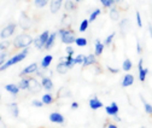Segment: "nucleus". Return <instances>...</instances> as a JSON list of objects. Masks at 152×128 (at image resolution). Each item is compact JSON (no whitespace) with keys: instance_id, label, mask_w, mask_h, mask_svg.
Returning <instances> with one entry per match:
<instances>
[{"instance_id":"41","label":"nucleus","mask_w":152,"mask_h":128,"mask_svg":"<svg viewBox=\"0 0 152 128\" xmlns=\"http://www.w3.org/2000/svg\"><path fill=\"white\" fill-rule=\"evenodd\" d=\"M85 57H86V54H82V53L76 54V56H75V63H76V65H81L82 67V64L85 62Z\"/></svg>"},{"instance_id":"34","label":"nucleus","mask_w":152,"mask_h":128,"mask_svg":"<svg viewBox=\"0 0 152 128\" xmlns=\"http://www.w3.org/2000/svg\"><path fill=\"white\" fill-rule=\"evenodd\" d=\"M50 1L51 0H34L33 4H34V6L36 9H44L47 5H50Z\"/></svg>"},{"instance_id":"28","label":"nucleus","mask_w":152,"mask_h":128,"mask_svg":"<svg viewBox=\"0 0 152 128\" xmlns=\"http://www.w3.org/2000/svg\"><path fill=\"white\" fill-rule=\"evenodd\" d=\"M140 99H141L142 105H144V111H145L148 116H152V104H151V103H148V102L144 98V96H142V94H140Z\"/></svg>"},{"instance_id":"2","label":"nucleus","mask_w":152,"mask_h":128,"mask_svg":"<svg viewBox=\"0 0 152 128\" xmlns=\"http://www.w3.org/2000/svg\"><path fill=\"white\" fill-rule=\"evenodd\" d=\"M29 52H30V47L18 51L17 53H15L13 56H11V57L7 59V62H6L5 64L0 65V71L4 72V71H6L9 68H11V67H13V65H16V64H18V63H21L22 61H24V59L28 57Z\"/></svg>"},{"instance_id":"18","label":"nucleus","mask_w":152,"mask_h":128,"mask_svg":"<svg viewBox=\"0 0 152 128\" xmlns=\"http://www.w3.org/2000/svg\"><path fill=\"white\" fill-rule=\"evenodd\" d=\"M118 28H120V33L122 36H126L127 33L130 30V21L128 18H121V21L118 23Z\"/></svg>"},{"instance_id":"43","label":"nucleus","mask_w":152,"mask_h":128,"mask_svg":"<svg viewBox=\"0 0 152 128\" xmlns=\"http://www.w3.org/2000/svg\"><path fill=\"white\" fill-rule=\"evenodd\" d=\"M31 106L40 109V108H42V106H44V103H42V100H41V99H33V100H31Z\"/></svg>"},{"instance_id":"53","label":"nucleus","mask_w":152,"mask_h":128,"mask_svg":"<svg viewBox=\"0 0 152 128\" xmlns=\"http://www.w3.org/2000/svg\"><path fill=\"white\" fill-rule=\"evenodd\" d=\"M140 128H147V127H145V126H141V127H140Z\"/></svg>"},{"instance_id":"3","label":"nucleus","mask_w":152,"mask_h":128,"mask_svg":"<svg viewBox=\"0 0 152 128\" xmlns=\"http://www.w3.org/2000/svg\"><path fill=\"white\" fill-rule=\"evenodd\" d=\"M57 33H58V38L62 41V44H64L66 46L75 44V40L77 38V36L75 35L74 29H71V27H62L57 30Z\"/></svg>"},{"instance_id":"16","label":"nucleus","mask_w":152,"mask_h":128,"mask_svg":"<svg viewBox=\"0 0 152 128\" xmlns=\"http://www.w3.org/2000/svg\"><path fill=\"white\" fill-rule=\"evenodd\" d=\"M121 12L122 10L118 6H112L111 9H109V17L111 21L115 22H120L121 21Z\"/></svg>"},{"instance_id":"10","label":"nucleus","mask_w":152,"mask_h":128,"mask_svg":"<svg viewBox=\"0 0 152 128\" xmlns=\"http://www.w3.org/2000/svg\"><path fill=\"white\" fill-rule=\"evenodd\" d=\"M105 114L110 117H115V116H118V113H120V106L116 102H111L109 105H106L105 108Z\"/></svg>"},{"instance_id":"22","label":"nucleus","mask_w":152,"mask_h":128,"mask_svg":"<svg viewBox=\"0 0 152 128\" xmlns=\"http://www.w3.org/2000/svg\"><path fill=\"white\" fill-rule=\"evenodd\" d=\"M105 47H106V46H105L104 41H102V40L97 39V40H96V42H94V54H96L97 57H100L102 54L104 53Z\"/></svg>"},{"instance_id":"52","label":"nucleus","mask_w":152,"mask_h":128,"mask_svg":"<svg viewBox=\"0 0 152 128\" xmlns=\"http://www.w3.org/2000/svg\"><path fill=\"white\" fill-rule=\"evenodd\" d=\"M75 1H76V3H77V4H79V3H81V1H83V0H75Z\"/></svg>"},{"instance_id":"25","label":"nucleus","mask_w":152,"mask_h":128,"mask_svg":"<svg viewBox=\"0 0 152 128\" xmlns=\"http://www.w3.org/2000/svg\"><path fill=\"white\" fill-rule=\"evenodd\" d=\"M57 38H58V33H57V31H52V33L50 34V38H48V40H47V42H46V45H45V50H46V51H50V50L54 46Z\"/></svg>"},{"instance_id":"45","label":"nucleus","mask_w":152,"mask_h":128,"mask_svg":"<svg viewBox=\"0 0 152 128\" xmlns=\"http://www.w3.org/2000/svg\"><path fill=\"white\" fill-rule=\"evenodd\" d=\"M106 69L109 70L110 74H113V75L120 74V72H121V69H118V68H113V67H110V65H107V67H106Z\"/></svg>"},{"instance_id":"5","label":"nucleus","mask_w":152,"mask_h":128,"mask_svg":"<svg viewBox=\"0 0 152 128\" xmlns=\"http://www.w3.org/2000/svg\"><path fill=\"white\" fill-rule=\"evenodd\" d=\"M18 28V24L16 22H9L5 27L1 28V31H0V39L1 40H9L10 38L15 35L16 30Z\"/></svg>"},{"instance_id":"20","label":"nucleus","mask_w":152,"mask_h":128,"mask_svg":"<svg viewBox=\"0 0 152 128\" xmlns=\"http://www.w3.org/2000/svg\"><path fill=\"white\" fill-rule=\"evenodd\" d=\"M69 70H70V69H69V67L66 65L64 58H61V61L57 63V65H56V72H57V74H59V75H65Z\"/></svg>"},{"instance_id":"15","label":"nucleus","mask_w":152,"mask_h":128,"mask_svg":"<svg viewBox=\"0 0 152 128\" xmlns=\"http://www.w3.org/2000/svg\"><path fill=\"white\" fill-rule=\"evenodd\" d=\"M134 82H135V76L133 75L132 72H126V75L121 80V86L123 88H128L134 85Z\"/></svg>"},{"instance_id":"19","label":"nucleus","mask_w":152,"mask_h":128,"mask_svg":"<svg viewBox=\"0 0 152 128\" xmlns=\"http://www.w3.org/2000/svg\"><path fill=\"white\" fill-rule=\"evenodd\" d=\"M98 57L96 56L94 53H89V54H86L85 57V62L82 64V68H87V67H94L96 64H98Z\"/></svg>"},{"instance_id":"46","label":"nucleus","mask_w":152,"mask_h":128,"mask_svg":"<svg viewBox=\"0 0 152 128\" xmlns=\"http://www.w3.org/2000/svg\"><path fill=\"white\" fill-rule=\"evenodd\" d=\"M135 46H137V53H138V54H141V53H142V47H141L140 40H137V44H135Z\"/></svg>"},{"instance_id":"14","label":"nucleus","mask_w":152,"mask_h":128,"mask_svg":"<svg viewBox=\"0 0 152 128\" xmlns=\"http://www.w3.org/2000/svg\"><path fill=\"white\" fill-rule=\"evenodd\" d=\"M7 111L9 114L13 117V118H18L20 117V106H18L17 102H10L7 103Z\"/></svg>"},{"instance_id":"4","label":"nucleus","mask_w":152,"mask_h":128,"mask_svg":"<svg viewBox=\"0 0 152 128\" xmlns=\"http://www.w3.org/2000/svg\"><path fill=\"white\" fill-rule=\"evenodd\" d=\"M17 24H18V27H20L23 31H28V30H30L33 28V20H31V17L27 12L22 11L20 13V17H18Z\"/></svg>"},{"instance_id":"32","label":"nucleus","mask_w":152,"mask_h":128,"mask_svg":"<svg viewBox=\"0 0 152 128\" xmlns=\"http://www.w3.org/2000/svg\"><path fill=\"white\" fill-rule=\"evenodd\" d=\"M89 24H91V22H89L88 18H85V20H82V21L80 22V26H79V31H80V33L87 31L88 28H89Z\"/></svg>"},{"instance_id":"11","label":"nucleus","mask_w":152,"mask_h":128,"mask_svg":"<svg viewBox=\"0 0 152 128\" xmlns=\"http://www.w3.org/2000/svg\"><path fill=\"white\" fill-rule=\"evenodd\" d=\"M88 106H89V109H92L93 111H97V110H99V109H102V108H105L104 104H103V102L97 96H91L89 97V99H88Z\"/></svg>"},{"instance_id":"47","label":"nucleus","mask_w":152,"mask_h":128,"mask_svg":"<svg viewBox=\"0 0 152 128\" xmlns=\"http://www.w3.org/2000/svg\"><path fill=\"white\" fill-rule=\"evenodd\" d=\"M104 128H118V126L116 123H113V122H106Z\"/></svg>"},{"instance_id":"24","label":"nucleus","mask_w":152,"mask_h":128,"mask_svg":"<svg viewBox=\"0 0 152 128\" xmlns=\"http://www.w3.org/2000/svg\"><path fill=\"white\" fill-rule=\"evenodd\" d=\"M52 62H53V56H52V54H50V53L45 54V56L42 57V59H41V62H40V68L47 70L51 67Z\"/></svg>"},{"instance_id":"31","label":"nucleus","mask_w":152,"mask_h":128,"mask_svg":"<svg viewBox=\"0 0 152 128\" xmlns=\"http://www.w3.org/2000/svg\"><path fill=\"white\" fill-rule=\"evenodd\" d=\"M74 45H76L77 47H86L88 45V40H87V38H85V36H77Z\"/></svg>"},{"instance_id":"30","label":"nucleus","mask_w":152,"mask_h":128,"mask_svg":"<svg viewBox=\"0 0 152 128\" xmlns=\"http://www.w3.org/2000/svg\"><path fill=\"white\" fill-rule=\"evenodd\" d=\"M133 69V62L129 59V58H126L123 62H122V70L124 72H130Z\"/></svg>"},{"instance_id":"23","label":"nucleus","mask_w":152,"mask_h":128,"mask_svg":"<svg viewBox=\"0 0 152 128\" xmlns=\"http://www.w3.org/2000/svg\"><path fill=\"white\" fill-rule=\"evenodd\" d=\"M57 98H63V99H66V98H71L72 97V92L68 88V87H61L58 91H57Z\"/></svg>"},{"instance_id":"44","label":"nucleus","mask_w":152,"mask_h":128,"mask_svg":"<svg viewBox=\"0 0 152 128\" xmlns=\"http://www.w3.org/2000/svg\"><path fill=\"white\" fill-rule=\"evenodd\" d=\"M65 53H66V56H76L75 54V48L72 47V45H69L65 47Z\"/></svg>"},{"instance_id":"49","label":"nucleus","mask_w":152,"mask_h":128,"mask_svg":"<svg viewBox=\"0 0 152 128\" xmlns=\"http://www.w3.org/2000/svg\"><path fill=\"white\" fill-rule=\"evenodd\" d=\"M147 29H148V34H150V38H151V41H152V24L151 23H148Z\"/></svg>"},{"instance_id":"42","label":"nucleus","mask_w":152,"mask_h":128,"mask_svg":"<svg viewBox=\"0 0 152 128\" xmlns=\"http://www.w3.org/2000/svg\"><path fill=\"white\" fill-rule=\"evenodd\" d=\"M135 20H137V26L139 28H142V18H141L140 11H135Z\"/></svg>"},{"instance_id":"17","label":"nucleus","mask_w":152,"mask_h":128,"mask_svg":"<svg viewBox=\"0 0 152 128\" xmlns=\"http://www.w3.org/2000/svg\"><path fill=\"white\" fill-rule=\"evenodd\" d=\"M40 81H41L42 88L46 91V92H51V91H53V88H54V83H53V80L51 79V76L45 75V76H42V78L40 79Z\"/></svg>"},{"instance_id":"1","label":"nucleus","mask_w":152,"mask_h":128,"mask_svg":"<svg viewBox=\"0 0 152 128\" xmlns=\"http://www.w3.org/2000/svg\"><path fill=\"white\" fill-rule=\"evenodd\" d=\"M34 44V38L27 31L16 35L12 40V47L17 51H21L24 48H29Z\"/></svg>"},{"instance_id":"27","label":"nucleus","mask_w":152,"mask_h":128,"mask_svg":"<svg viewBox=\"0 0 152 128\" xmlns=\"http://www.w3.org/2000/svg\"><path fill=\"white\" fill-rule=\"evenodd\" d=\"M41 100H42L44 105H52V104L56 102V97H54L51 92H46V93L42 94Z\"/></svg>"},{"instance_id":"36","label":"nucleus","mask_w":152,"mask_h":128,"mask_svg":"<svg viewBox=\"0 0 152 128\" xmlns=\"http://www.w3.org/2000/svg\"><path fill=\"white\" fill-rule=\"evenodd\" d=\"M64 61H65V63H66V65L69 67L70 70L76 65V63H75V56H66V54H65Z\"/></svg>"},{"instance_id":"35","label":"nucleus","mask_w":152,"mask_h":128,"mask_svg":"<svg viewBox=\"0 0 152 128\" xmlns=\"http://www.w3.org/2000/svg\"><path fill=\"white\" fill-rule=\"evenodd\" d=\"M115 36H116V31H112V33H110V34L106 36V38L104 39V44H105L106 47H110V46L112 45L113 40H115Z\"/></svg>"},{"instance_id":"12","label":"nucleus","mask_w":152,"mask_h":128,"mask_svg":"<svg viewBox=\"0 0 152 128\" xmlns=\"http://www.w3.org/2000/svg\"><path fill=\"white\" fill-rule=\"evenodd\" d=\"M48 120L50 122L52 123H56V124H64L65 123V117L63 114L58 113V111H53L48 115Z\"/></svg>"},{"instance_id":"21","label":"nucleus","mask_w":152,"mask_h":128,"mask_svg":"<svg viewBox=\"0 0 152 128\" xmlns=\"http://www.w3.org/2000/svg\"><path fill=\"white\" fill-rule=\"evenodd\" d=\"M62 7H63V1H61V0H51L50 1V12L53 15L58 13Z\"/></svg>"},{"instance_id":"51","label":"nucleus","mask_w":152,"mask_h":128,"mask_svg":"<svg viewBox=\"0 0 152 128\" xmlns=\"http://www.w3.org/2000/svg\"><path fill=\"white\" fill-rule=\"evenodd\" d=\"M113 120H115L116 122H122V118L120 117V116H115V117H112Z\"/></svg>"},{"instance_id":"50","label":"nucleus","mask_w":152,"mask_h":128,"mask_svg":"<svg viewBox=\"0 0 152 128\" xmlns=\"http://www.w3.org/2000/svg\"><path fill=\"white\" fill-rule=\"evenodd\" d=\"M126 0H115V4H116V6H118V5H121L122 3H124Z\"/></svg>"},{"instance_id":"37","label":"nucleus","mask_w":152,"mask_h":128,"mask_svg":"<svg viewBox=\"0 0 152 128\" xmlns=\"http://www.w3.org/2000/svg\"><path fill=\"white\" fill-rule=\"evenodd\" d=\"M99 3L102 4V6L104 7V9H111L112 6H116V4H115V0H99Z\"/></svg>"},{"instance_id":"33","label":"nucleus","mask_w":152,"mask_h":128,"mask_svg":"<svg viewBox=\"0 0 152 128\" xmlns=\"http://www.w3.org/2000/svg\"><path fill=\"white\" fill-rule=\"evenodd\" d=\"M100 15H102V10H100V9H94V10L89 13V17H88L89 22L92 23V22H94V21H97V18H98Z\"/></svg>"},{"instance_id":"6","label":"nucleus","mask_w":152,"mask_h":128,"mask_svg":"<svg viewBox=\"0 0 152 128\" xmlns=\"http://www.w3.org/2000/svg\"><path fill=\"white\" fill-rule=\"evenodd\" d=\"M50 34H51L50 30H44L42 33L37 35L36 38H34V44H33L34 47L36 50H45V45L50 38Z\"/></svg>"},{"instance_id":"9","label":"nucleus","mask_w":152,"mask_h":128,"mask_svg":"<svg viewBox=\"0 0 152 128\" xmlns=\"http://www.w3.org/2000/svg\"><path fill=\"white\" fill-rule=\"evenodd\" d=\"M150 74V69L144 67V59L140 58L138 62V76H139V81L140 82H145L147 76Z\"/></svg>"},{"instance_id":"48","label":"nucleus","mask_w":152,"mask_h":128,"mask_svg":"<svg viewBox=\"0 0 152 128\" xmlns=\"http://www.w3.org/2000/svg\"><path fill=\"white\" fill-rule=\"evenodd\" d=\"M70 108L72 109V110H77V109L80 108V104H79V102H71V104H70Z\"/></svg>"},{"instance_id":"29","label":"nucleus","mask_w":152,"mask_h":128,"mask_svg":"<svg viewBox=\"0 0 152 128\" xmlns=\"http://www.w3.org/2000/svg\"><path fill=\"white\" fill-rule=\"evenodd\" d=\"M29 80H30V76H23V78H20V81H18V86L22 91H27L28 89V86H29Z\"/></svg>"},{"instance_id":"7","label":"nucleus","mask_w":152,"mask_h":128,"mask_svg":"<svg viewBox=\"0 0 152 128\" xmlns=\"http://www.w3.org/2000/svg\"><path fill=\"white\" fill-rule=\"evenodd\" d=\"M40 69V64L39 63H30L29 65H27L26 68L22 69V71L20 72V78H23V76H35V74Z\"/></svg>"},{"instance_id":"54","label":"nucleus","mask_w":152,"mask_h":128,"mask_svg":"<svg viewBox=\"0 0 152 128\" xmlns=\"http://www.w3.org/2000/svg\"><path fill=\"white\" fill-rule=\"evenodd\" d=\"M61 1H63V3H64V1H65V0H61Z\"/></svg>"},{"instance_id":"13","label":"nucleus","mask_w":152,"mask_h":128,"mask_svg":"<svg viewBox=\"0 0 152 128\" xmlns=\"http://www.w3.org/2000/svg\"><path fill=\"white\" fill-rule=\"evenodd\" d=\"M4 89L6 91L7 93H10L12 97H17L18 94H20V92H21V88H20V86H18V83H13V82H10V83H6L5 86H4Z\"/></svg>"},{"instance_id":"39","label":"nucleus","mask_w":152,"mask_h":128,"mask_svg":"<svg viewBox=\"0 0 152 128\" xmlns=\"http://www.w3.org/2000/svg\"><path fill=\"white\" fill-rule=\"evenodd\" d=\"M9 58H10L9 57V51H1L0 52V65L5 64Z\"/></svg>"},{"instance_id":"38","label":"nucleus","mask_w":152,"mask_h":128,"mask_svg":"<svg viewBox=\"0 0 152 128\" xmlns=\"http://www.w3.org/2000/svg\"><path fill=\"white\" fill-rule=\"evenodd\" d=\"M10 46H12V41H10V40H1V42H0V52H1V51H9Z\"/></svg>"},{"instance_id":"40","label":"nucleus","mask_w":152,"mask_h":128,"mask_svg":"<svg viewBox=\"0 0 152 128\" xmlns=\"http://www.w3.org/2000/svg\"><path fill=\"white\" fill-rule=\"evenodd\" d=\"M70 20H71L70 15H69L68 12L64 13L63 17H62V26H63V27H70Z\"/></svg>"},{"instance_id":"26","label":"nucleus","mask_w":152,"mask_h":128,"mask_svg":"<svg viewBox=\"0 0 152 128\" xmlns=\"http://www.w3.org/2000/svg\"><path fill=\"white\" fill-rule=\"evenodd\" d=\"M63 7L68 13H70L77 9V3H76L75 0H65L64 4H63Z\"/></svg>"},{"instance_id":"8","label":"nucleus","mask_w":152,"mask_h":128,"mask_svg":"<svg viewBox=\"0 0 152 128\" xmlns=\"http://www.w3.org/2000/svg\"><path fill=\"white\" fill-rule=\"evenodd\" d=\"M41 89H42L41 81H39V80H37V78H35V76H30L29 86H28L27 92L30 93V94H37Z\"/></svg>"}]
</instances>
